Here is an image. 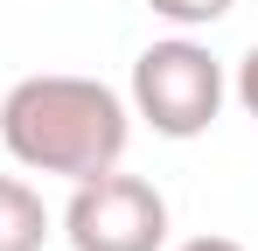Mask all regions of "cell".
I'll list each match as a JSON object with an SVG mask.
<instances>
[{
  "label": "cell",
  "mask_w": 258,
  "mask_h": 251,
  "mask_svg": "<svg viewBox=\"0 0 258 251\" xmlns=\"http://www.w3.org/2000/svg\"><path fill=\"white\" fill-rule=\"evenodd\" d=\"M0 140L28 174H70L91 181L105 167H119L133 140V112L112 84L70 77V70H42L21 77L0 98Z\"/></svg>",
  "instance_id": "obj_1"
},
{
  "label": "cell",
  "mask_w": 258,
  "mask_h": 251,
  "mask_svg": "<svg viewBox=\"0 0 258 251\" xmlns=\"http://www.w3.org/2000/svg\"><path fill=\"white\" fill-rule=\"evenodd\" d=\"M133 112L154 126L161 140L210 133L216 112H223V63L203 42H188V35L147 42L140 63H133Z\"/></svg>",
  "instance_id": "obj_2"
},
{
  "label": "cell",
  "mask_w": 258,
  "mask_h": 251,
  "mask_svg": "<svg viewBox=\"0 0 258 251\" xmlns=\"http://www.w3.org/2000/svg\"><path fill=\"white\" fill-rule=\"evenodd\" d=\"M63 237L70 251H161L168 244V196L140 174H91L63 209Z\"/></svg>",
  "instance_id": "obj_3"
},
{
  "label": "cell",
  "mask_w": 258,
  "mask_h": 251,
  "mask_svg": "<svg viewBox=\"0 0 258 251\" xmlns=\"http://www.w3.org/2000/svg\"><path fill=\"white\" fill-rule=\"evenodd\" d=\"M49 244V209L21 174H0V251H42Z\"/></svg>",
  "instance_id": "obj_4"
},
{
  "label": "cell",
  "mask_w": 258,
  "mask_h": 251,
  "mask_svg": "<svg viewBox=\"0 0 258 251\" xmlns=\"http://www.w3.org/2000/svg\"><path fill=\"white\" fill-rule=\"evenodd\" d=\"M161 21H174V28H210V21H223L237 0H147Z\"/></svg>",
  "instance_id": "obj_5"
},
{
  "label": "cell",
  "mask_w": 258,
  "mask_h": 251,
  "mask_svg": "<svg viewBox=\"0 0 258 251\" xmlns=\"http://www.w3.org/2000/svg\"><path fill=\"white\" fill-rule=\"evenodd\" d=\"M237 105H244V112L258 119V49L244 56V63H237Z\"/></svg>",
  "instance_id": "obj_6"
},
{
  "label": "cell",
  "mask_w": 258,
  "mask_h": 251,
  "mask_svg": "<svg viewBox=\"0 0 258 251\" xmlns=\"http://www.w3.org/2000/svg\"><path fill=\"white\" fill-rule=\"evenodd\" d=\"M181 251H244V244H237V237H188Z\"/></svg>",
  "instance_id": "obj_7"
}]
</instances>
